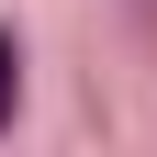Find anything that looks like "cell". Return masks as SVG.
Masks as SVG:
<instances>
[{
    "label": "cell",
    "mask_w": 157,
    "mask_h": 157,
    "mask_svg": "<svg viewBox=\"0 0 157 157\" xmlns=\"http://www.w3.org/2000/svg\"><path fill=\"white\" fill-rule=\"evenodd\" d=\"M11 112H23V45L0 34V135H11Z\"/></svg>",
    "instance_id": "cell-1"
}]
</instances>
